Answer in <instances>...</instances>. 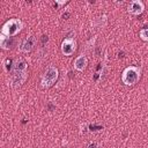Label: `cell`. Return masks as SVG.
<instances>
[{"label": "cell", "mask_w": 148, "mask_h": 148, "mask_svg": "<svg viewBox=\"0 0 148 148\" xmlns=\"http://www.w3.org/2000/svg\"><path fill=\"white\" fill-rule=\"evenodd\" d=\"M10 86L13 88L21 87L28 79V64L23 58H15L10 69Z\"/></svg>", "instance_id": "obj_1"}, {"label": "cell", "mask_w": 148, "mask_h": 148, "mask_svg": "<svg viewBox=\"0 0 148 148\" xmlns=\"http://www.w3.org/2000/svg\"><path fill=\"white\" fill-rule=\"evenodd\" d=\"M23 27H24V23L22 22V20L16 18V17L9 18L8 21H6V22L3 23L2 28H1L0 35L13 38L14 36H16L17 34H20V32L22 31Z\"/></svg>", "instance_id": "obj_2"}, {"label": "cell", "mask_w": 148, "mask_h": 148, "mask_svg": "<svg viewBox=\"0 0 148 148\" xmlns=\"http://www.w3.org/2000/svg\"><path fill=\"white\" fill-rule=\"evenodd\" d=\"M141 68L138 66H128L121 73V81L125 86H134L140 81Z\"/></svg>", "instance_id": "obj_3"}, {"label": "cell", "mask_w": 148, "mask_h": 148, "mask_svg": "<svg viewBox=\"0 0 148 148\" xmlns=\"http://www.w3.org/2000/svg\"><path fill=\"white\" fill-rule=\"evenodd\" d=\"M59 77V71L56 66H49L40 76V86L44 89L51 88Z\"/></svg>", "instance_id": "obj_4"}, {"label": "cell", "mask_w": 148, "mask_h": 148, "mask_svg": "<svg viewBox=\"0 0 148 148\" xmlns=\"http://www.w3.org/2000/svg\"><path fill=\"white\" fill-rule=\"evenodd\" d=\"M76 40L75 38L73 37H66L62 42H61V45H60V50H61V53L66 57H71L75 53L76 51Z\"/></svg>", "instance_id": "obj_5"}, {"label": "cell", "mask_w": 148, "mask_h": 148, "mask_svg": "<svg viewBox=\"0 0 148 148\" xmlns=\"http://www.w3.org/2000/svg\"><path fill=\"white\" fill-rule=\"evenodd\" d=\"M36 43H37L36 38L30 35V36L25 37V38L21 42L20 47H18V51H20L21 53H29V52H31V51L34 50V47L36 46Z\"/></svg>", "instance_id": "obj_6"}, {"label": "cell", "mask_w": 148, "mask_h": 148, "mask_svg": "<svg viewBox=\"0 0 148 148\" xmlns=\"http://www.w3.org/2000/svg\"><path fill=\"white\" fill-rule=\"evenodd\" d=\"M143 10H145V3L141 0H133L127 6V12L131 15H135V16L141 15Z\"/></svg>", "instance_id": "obj_7"}, {"label": "cell", "mask_w": 148, "mask_h": 148, "mask_svg": "<svg viewBox=\"0 0 148 148\" xmlns=\"http://www.w3.org/2000/svg\"><path fill=\"white\" fill-rule=\"evenodd\" d=\"M88 66V58L84 54H80L75 58L74 62H73V67L74 69H76L77 72H83Z\"/></svg>", "instance_id": "obj_8"}, {"label": "cell", "mask_w": 148, "mask_h": 148, "mask_svg": "<svg viewBox=\"0 0 148 148\" xmlns=\"http://www.w3.org/2000/svg\"><path fill=\"white\" fill-rule=\"evenodd\" d=\"M12 45H13V38L0 35V46L2 50H9L12 49Z\"/></svg>", "instance_id": "obj_9"}, {"label": "cell", "mask_w": 148, "mask_h": 148, "mask_svg": "<svg viewBox=\"0 0 148 148\" xmlns=\"http://www.w3.org/2000/svg\"><path fill=\"white\" fill-rule=\"evenodd\" d=\"M139 37L143 40V42H148V28H142L139 31Z\"/></svg>", "instance_id": "obj_10"}, {"label": "cell", "mask_w": 148, "mask_h": 148, "mask_svg": "<svg viewBox=\"0 0 148 148\" xmlns=\"http://www.w3.org/2000/svg\"><path fill=\"white\" fill-rule=\"evenodd\" d=\"M12 66H13V62L7 58V59H5V61H3V67H5V71L6 72H10V69H12Z\"/></svg>", "instance_id": "obj_11"}, {"label": "cell", "mask_w": 148, "mask_h": 148, "mask_svg": "<svg viewBox=\"0 0 148 148\" xmlns=\"http://www.w3.org/2000/svg\"><path fill=\"white\" fill-rule=\"evenodd\" d=\"M67 1H56L54 2V6H62V5H66Z\"/></svg>", "instance_id": "obj_12"}, {"label": "cell", "mask_w": 148, "mask_h": 148, "mask_svg": "<svg viewBox=\"0 0 148 148\" xmlns=\"http://www.w3.org/2000/svg\"><path fill=\"white\" fill-rule=\"evenodd\" d=\"M88 148H98V145H97L96 142H94V143H90V145L88 146Z\"/></svg>", "instance_id": "obj_13"}, {"label": "cell", "mask_w": 148, "mask_h": 148, "mask_svg": "<svg viewBox=\"0 0 148 148\" xmlns=\"http://www.w3.org/2000/svg\"><path fill=\"white\" fill-rule=\"evenodd\" d=\"M98 148H99V147H98Z\"/></svg>", "instance_id": "obj_14"}]
</instances>
